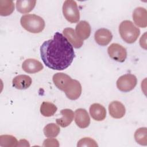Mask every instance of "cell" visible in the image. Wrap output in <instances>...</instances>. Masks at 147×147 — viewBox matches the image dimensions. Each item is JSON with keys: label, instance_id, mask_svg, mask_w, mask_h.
Masks as SVG:
<instances>
[{"label": "cell", "instance_id": "6da1fadb", "mask_svg": "<svg viewBox=\"0 0 147 147\" xmlns=\"http://www.w3.org/2000/svg\"><path fill=\"white\" fill-rule=\"evenodd\" d=\"M40 55L47 67L59 71L67 68L75 56L72 45L59 32L55 33L52 39L45 41L42 44Z\"/></svg>", "mask_w": 147, "mask_h": 147}, {"label": "cell", "instance_id": "7a4b0ae2", "mask_svg": "<svg viewBox=\"0 0 147 147\" xmlns=\"http://www.w3.org/2000/svg\"><path fill=\"white\" fill-rule=\"evenodd\" d=\"M21 26L29 32L38 33L45 28V21L43 18L36 14H25L20 19Z\"/></svg>", "mask_w": 147, "mask_h": 147}, {"label": "cell", "instance_id": "3957f363", "mask_svg": "<svg viewBox=\"0 0 147 147\" xmlns=\"http://www.w3.org/2000/svg\"><path fill=\"white\" fill-rule=\"evenodd\" d=\"M119 32L124 41L132 44L137 40L140 34V30L131 21L125 20L119 25Z\"/></svg>", "mask_w": 147, "mask_h": 147}, {"label": "cell", "instance_id": "277c9868", "mask_svg": "<svg viewBox=\"0 0 147 147\" xmlns=\"http://www.w3.org/2000/svg\"><path fill=\"white\" fill-rule=\"evenodd\" d=\"M63 14L65 18L71 23H76L80 19L79 10L76 2L73 0L64 1L63 5Z\"/></svg>", "mask_w": 147, "mask_h": 147}, {"label": "cell", "instance_id": "5b68a950", "mask_svg": "<svg viewBox=\"0 0 147 147\" xmlns=\"http://www.w3.org/2000/svg\"><path fill=\"white\" fill-rule=\"evenodd\" d=\"M137 80L135 75L126 74L120 76L117 81V87L122 92H129L134 88L137 85Z\"/></svg>", "mask_w": 147, "mask_h": 147}, {"label": "cell", "instance_id": "8992f818", "mask_svg": "<svg viewBox=\"0 0 147 147\" xmlns=\"http://www.w3.org/2000/svg\"><path fill=\"white\" fill-rule=\"evenodd\" d=\"M107 53L110 58L120 63L125 61L127 57L126 49L117 43L111 44L107 48Z\"/></svg>", "mask_w": 147, "mask_h": 147}, {"label": "cell", "instance_id": "52a82bcc", "mask_svg": "<svg viewBox=\"0 0 147 147\" xmlns=\"http://www.w3.org/2000/svg\"><path fill=\"white\" fill-rule=\"evenodd\" d=\"M82 86L79 81L71 79L64 92L66 96L71 100H76L82 94Z\"/></svg>", "mask_w": 147, "mask_h": 147}, {"label": "cell", "instance_id": "ba28073f", "mask_svg": "<svg viewBox=\"0 0 147 147\" xmlns=\"http://www.w3.org/2000/svg\"><path fill=\"white\" fill-rule=\"evenodd\" d=\"M132 16L134 22L137 26L143 28L147 26V11L145 8L136 7L133 11Z\"/></svg>", "mask_w": 147, "mask_h": 147}, {"label": "cell", "instance_id": "9c48e42d", "mask_svg": "<svg viewBox=\"0 0 147 147\" xmlns=\"http://www.w3.org/2000/svg\"><path fill=\"white\" fill-rule=\"evenodd\" d=\"M75 122L76 125L82 129L87 127L90 123L89 115L84 109H78L75 112Z\"/></svg>", "mask_w": 147, "mask_h": 147}, {"label": "cell", "instance_id": "30bf717a", "mask_svg": "<svg viewBox=\"0 0 147 147\" xmlns=\"http://www.w3.org/2000/svg\"><path fill=\"white\" fill-rule=\"evenodd\" d=\"M113 35L111 32L105 28H101L97 30L94 34V38L96 42L101 46L108 45L111 41Z\"/></svg>", "mask_w": 147, "mask_h": 147}, {"label": "cell", "instance_id": "8fae6325", "mask_svg": "<svg viewBox=\"0 0 147 147\" xmlns=\"http://www.w3.org/2000/svg\"><path fill=\"white\" fill-rule=\"evenodd\" d=\"M43 65L38 60L34 59H28L22 64V69L28 74H34L43 69Z\"/></svg>", "mask_w": 147, "mask_h": 147}, {"label": "cell", "instance_id": "7c38bea8", "mask_svg": "<svg viewBox=\"0 0 147 147\" xmlns=\"http://www.w3.org/2000/svg\"><path fill=\"white\" fill-rule=\"evenodd\" d=\"M109 111L111 117L114 118L119 119L125 115L126 109L125 106L121 102L115 100L109 104Z\"/></svg>", "mask_w": 147, "mask_h": 147}, {"label": "cell", "instance_id": "4fadbf2b", "mask_svg": "<svg viewBox=\"0 0 147 147\" xmlns=\"http://www.w3.org/2000/svg\"><path fill=\"white\" fill-rule=\"evenodd\" d=\"M89 111L91 117L97 121H103L106 117V109L99 103L92 104L90 107Z\"/></svg>", "mask_w": 147, "mask_h": 147}, {"label": "cell", "instance_id": "5bb4252c", "mask_svg": "<svg viewBox=\"0 0 147 147\" xmlns=\"http://www.w3.org/2000/svg\"><path fill=\"white\" fill-rule=\"evenodd\" d=\"M32 78L26 75H20L15 76L12 80L14 87L18 90H25L28 88L32 84Z\"/></svg>", "mask_w": 147, "mask_h": 147}, {"label": "cell", "instance_id": "9a60e30c", "mask_svg": "<svg viewBox=\"0 0 147 147\" xmlns=\"http://www.w3.org/2000/svg\"><path fill=\"white\" fill-rule=\"evenodd\" d=\"M75 33L80 40L87 39L91 34V26L89 23L86 21H80L75 27Z\"/></svg>", "mask_w": 147, "mask_h": 147}, {"label": "cell", "instance_id": "2e32d148", "mask_svg": "<svg viewBox=\"0 0 147 147\" xmlns=\"http://www.w3.org/2000/svg\"><path fill=\"white\" fill-rule=\"evenodd\" d=\"M72 78L68 75L60 72L56 73L53 75L52 80L54 84L57 88L61 91H64Z\"/></svg>", "mask_w": 147, "mask_h": 147}, {"label": "cell", "instance_id": "e0dca14e", "mask_svg": "<svg viewBox=\"0 0 147 147\" xmlns=\"http://www.w3.org/2000/svg\"><path fill=\"white\" fill-rule=\"evenodd\" d=\"M64 37L75 48H80L83 44V41L77 36L75 30L71 28H66L63 30Z\"/></svg>", "mask_w": 147, "mask_h": 147}, {"label": "cell", "instance_id": "ac0fdd59", "mask_svg": "<svg viewBox=\"0 0 147 147\" xmlns=\"http://www.w3.org/2000/svg\"><path fill=\"white\" fill-rule=\"evenodd\" d=\"M62 117L57 118L56 122L57 124L62 127H65L69 126L72 122L74 117V113L71 109H63L60 111Z\"/></svg>", "mask_w": 147, "mask_h": 147}, {"label": "cell", "instance_id": "d6986e66", "mask_svg": "<svg viewBox=\"0 0 147 147\" xmlns=\"http://www.w3.org/2000/svg\"><path fill=\"white\" fill-rule=\"evenodd\" d=\"M36 4L35 0H22L16 1V9L21 13L25 14L31 11Z\"/></svg>", "mask_w": 147, "mask_h": 147}, {"label": "cell", "instance_id": "ffe728a7", "mask_svg": "<svg viewBox=\"0 0 147 147\" xmlns=\"http://www.w3.org/2000/svg\"><path fill=\"white\" fill-rule=\"evenodd\" d=\"M14 10V3L11 0L0 1V15L7 16L10 15Z\"/></svg>", "mask_w": 147, "mask_h": 147}, {"label": "cell", "instance_id": "44dd1931", "mask_svg": "<svg viewBox=\"0 0 147 147\" xmlns=\"http://www.w3.org/2000/svg\"><path fill=\"white\" fill-rule=\"evenodd\" d=\"M57 107L49 102H43L40 106V113L44 117H49L53 115L57 111Z\"/></svg>", "mask_w": 147, "mask_h": 147}, {"label": "cell", "instance_id": "7402d4cb", "mask_svg": "<svg viewBox=\"0 0 147 147\" xmlns=\"http://www.w3.org/2000/svg\"><path fill=\"white\" fill-rule=\"evenodd\" d=\"M60 129L59 126L54 123L47 124L43 129V132L45 137L48 138L56 137L60 133Z\"/></svg>", "mask_w": 147, "mask_h": 147}, {"label": "cell", "instance_id": "603a6c76", "mask_svg": "<svg viewBox=\"0 0 147 147\" xmlns=\"http://www.w3.org/2000/svg\"><path fill=\"white\" fill-rule=\"evenodd\" d=\"M18 141L11 135H1L0 136V146L3 147L17 146Z\"/></svg>", "mask_w": 147, "mask_h": 147}, {"label": "cell", "instance_id": "cb8c5ba5", "mask_svg": "<svg viewBox=\"0 0 147 147\" xmlns=\"http://www.w3.org/2000/svg\"><path fill=\"white\" fill-rule=\"evenodd\" d=\"M136 141L141 145H147V131L146 127H140L136 130L134 133Z\"/></svg>", "mask_w": 147, "mask_h": 147}, {"label": "cell", "instance_id": "d4e9b609", "mask_svg": "<svg viewBox=\"0 0 147 147\" xmlns=\"http://www.w3.org/2000/svg\"><path fill=\"white\" fill-rule=\"evenodd\" d=\"M98 144H96V141L90 138V137H84L80 139L77 144V146L81 147V146H98Z\"/></svg>", "mask_w": 147, "mask_h": 147}, {"label": "cell", "instance_id": "484cf974", "mask_svg": "<svg viewBox=\"0 0 147 147\" xmlns=\"http://www.w3.org/2000/svg\"><path fill=\"white\" fill-rule=\"evenodd\" d=\"M43 146H59V141L53 138H49L45 140L43 142Z\"/></svg>", "mask_w": 147, "mask_h": 147}, {"label": "cell", "instance_id": "4316f807", "mask_svg": "<svg viewBox=\"0 0 147 147\" xmlns=\"http://www.w3.org/2000/svg\"><path fill=\"white\" fill-rule=\"evenodd\" d=\"M140 44L141 47L145 49H146V33H144L143 36H141L140 40Z\"/></svg>", "mask_w": 147, "mask_h": 147}, {"label": "cell", "instance_id": "83f0119b", "mask_svg": "<svg viewBox=\"0 0 147 147\" xmlns=\"http://www.w3.org/2000/svg\"><path fill=\"white\" fill-rule=\"evenodd\" d=\"M18 146H29V142L26 140H21L18 141Z\"/></svg>", "mask_w": 147, "mask_h": 147}]
</instances>
